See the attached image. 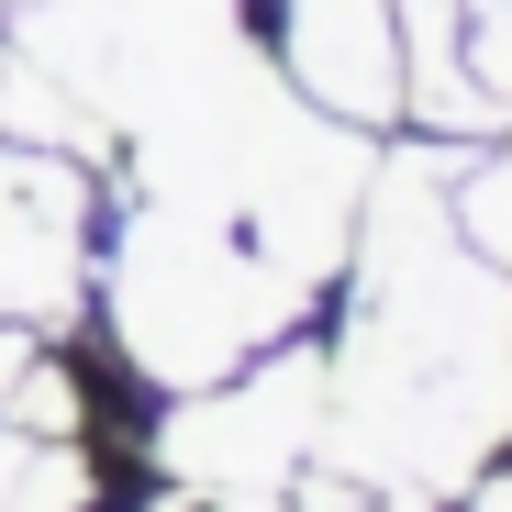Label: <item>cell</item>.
Wrapping results in <instances>:
<instances>
[{
	"label": "cell",
	"instance_id": "cell-1",
	"mask_svg": "<svg viewBox=\"0 0 512 512\" xmlns=\"http://www.w3.org/2000/svg\"><path fill=\"white\" fill-rule=\"evenodd\" d=\"M457 156L401 145L357 201L323 468L435 512L512 446V279L457 234Z\"/></svg>",
	"mask_w": 512,
	"mask_h": 512
},
{
	"label": "cell",
	"instance_id": "cell-2",
	"mask_svg": "<svg viewBox=\"0 0 512 512\" xmlns=\"http://www.w3.org/2000/svg\"><path fill=\"white\" fill-rule=\"evenodd\" d=\"M312 290L279 279L223 212H190V201H123L112 212V245H101V323L145 390H212L234 379L245 357H268L279 334H301Z\"/></svg>",
	"mask_w": 512,
	"mask_h": 512
},
{
	"label": "cell",
	"instance_id": "cell-3",
	"mask_svg": "<svg viewBox=\"0 0 512 512\" xmlns=\"http://www.w3.org/2000/svg\"><path fill=\"white\" fill-rule=\"evenodd\" d=\"M323 412H334V357L279 334L268 357H245L212 390H179L156 423V468L190 490H245V501H290V479L323 457Z\"/></svg>",
	"mask_w": 512,
	"mask_h": 512
},
{
	"label": "cell",
	"instance_id": "cell-4",
	"mask_svg": "<svg viewBox=\"0 0 512 512\" xmlns=\"http://www.w3.org/2000/svg\"><path fill=\"white\" fill-rule=\"evenodd\" d=\"M268 67L357 134L412 123V45L390 0H268Z\"/></svg>",
	"mask_w": 512,
	"mask_h": 512
},
{
	"label": "cell",
	"instance_id": "cell-5",
	"mask_svg": "<svg viewBox=\"0 0 512 512\" xmlns=\"http://www.w3.org/2000/svg\"><path fill=\"white\" fill-rule=\"evenodd\" d=\"M90 179L78 156L0 145V323L56 334L90 301Z\"/></svg>",
	"mask_w": 512,
	"mask_h": 512
},
{
	"label": "cell",
	"instance_id": "cell-6",
	"mask_svg": "<svg viewBox=\"0 0 512 512\" xmlns=\"http://www.w3.org/2000/svg\"><path fill=\"white\" fill-rule=\"evenodd\" d=\"M390 12H401V45H412V123L423 134H457V145L501 134L479 112V90L457 78V0H390Z\"/></svg>",
	"mask_w": 512,
	"mask_h": 512
},
{
	"label": "cell",
	"instance_id": "cell-7",
	"mask_svg": "<svg viewBox=\"0 0 512 512\" xmlns=\"http://www.w3.org/2000/svg\"><path fill=\"white\" fill-rule=\"evenodd\" d=\"M0 423L23 435H90V390L67 357H45L34 323H0Z\"/></svg>",
	"mask_w": 512,
	"mask_h": 512
},
{
	"label": "cell",
	"instance_id": "cell-8",
	"mask_svg": "<svg viewBox=\"0 0 512 512\" xmlns=\"http://www.w3.org/2000/svg\"><path fill=\"white\" fill-rule=\"evenodd\" d=\"M446 201H457V234L512 279V123H501L479 156H457V190H446Z\"/></svg>",
	"mask_w": 512,
	"mask_h": 512
},
{
	"label": "cell",
	"instance_id": "cell-9",
	"mask_svg": "<svg viewBox=\"0 0 512 512\" xmlns=\"http://www.w3.org/2000/svg\"><path fill=\"white\" fill-rule=\"evenodd\" d=\"M457 78L490 123H512V0H457Z\"/></svg>",
	"mask_w": 512,
	"mask_h": 512
},
{
	"label": "cell",
	"instance_id": "cell-10",
	"mask_svg": "<svg viewBox=\"0 0 512 512\" xmlns=\"http://www.w3.org/2000/svg\"><path fill=\"white\" fill-rule=\"evenodd\" d=\"M145 512H290V501H245V490H190V479H167V501Z\"/></svg>",
	"mask_w": 512,
	"mask_h": 512
},
{
	"label": "cell",
	"instance_id": "cell-11",
	"mask_svg": "<svg viewBox=\"0 0 512 512\" xmlns=\"http://www.w3.org/2000/svg\"><path fill=\"white\" fill-rule=\"evenodd\" d=\"M457 512H512V479H490V468H479V479H468V501H457Z\"/></svg>",
	"mask_w": 512,
	"mask_h": 512
},
{
	"label": "cell",
	"instance_id": "cell-12",
	"mask_svg": "<svg viewBox=\"0 0 512 512\" xmlns=\"http://www.w3.org/2000/svg\"><path fill=\"white\" fill-rule=\"evenodd\" d=\"M12 12H34V0H0V23H12Z\"/></svg>",
	"mask_w": 512,
	"mask_h": 512
}]
</instances>
